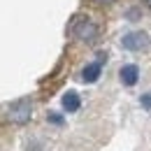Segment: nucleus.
Returning a JSON list of instances; mask_svg holds the SVG:
<instances>
[{"instance_id":"7ed1b4c3","label":"nucleus","mask_w":151,"mask_h":151,"mask_svg":"<svg viewBox=\"0 0 151 151\" xmlns=\"http://www.w3.org/2000/svg\"><path fill=\"white\" fill-rule=\"evenodd\" d=\"M121 44H123V49H128V51H144L151 44V40L144 30H132L128 35H123Z\"/></svg>"},{"instance_id":"1a4fd4ad","label":"nucleus","mask_w":151,"mask_h":151,"mask_svg":"<svg viewBox=\"0 0 151 151\" xmlns=\"http://www.w3.org/2000/svg\"><path fill=\"white\" fill-rule=\"evenodd\" d=\"M144 5H147V7L151 9V0H144Z\"/></svg>"},{"instance_id":"39448f33","label":"nucleus","mask_w":151,"mask_h":151,"mask_svg":"<svg viewBox=\"0 0 151 151\" xmlns=\"http://www.w3.org/2000/svg\"><path fill=\"white\" fill-rule=\"evenodd\" d=\"M100 72H102V65L100 63H88L86 68H84V72H81V79L86 81V84H93L100 79Z\"/></svg>"},{"instance_id":"f03ea898","label":"nucleus","mask_w":151,"mask_h":151,"mask_svg":"<svg viewBox=\"0 0 151 151\" xmlns=\"http://www.w3.org/2000/svg\"><path fill=\"white\" fill-rule=\"evenodd\" d=\"M30 114H33V102H30L28 98H21L19 102H14V105L9 107L7 119H9L12 123H17V126H23V123L30 121Z\"/></svg>"},{"instance_id":"6e6552de","label":"nucleus","mask_w":151,"mask_h":151,"mask_svg":"<svg viewBox=\"0 0 151 151\" xmlns=\"http://www.w3.org/2000/svg\"><path fill=\"white\" fill-rule=\"evenodd\" d=\"M95 2H98V5H112L114 0H95Z\"/></svg>"},{"instance_id":"423d86ee","label":"nucleus","mask_w":151,"mask_h":151,"mask_svg":"<svg viewBox=\"0 0 151 151\" xmlns=\"http://www.w3.org/2000/svg\"><path fill=\"white\" fill-rule=\"evenodd\" d=\"M79 105H81V100H79V95L75 93V91H68V93L63 95V109L68 114H72L79 109Z\"/></svg>"},{"instance_id":"20e7f679","label":"nucleus","mask_w":151,"mask_h":151,"mask_svg":"<svg viewBox=\"0 0 151 151\" xmlns=\"http://www.w3.org/2000/svg\"><path fill=\"white\" fill-rule=\"evenodd\" d=\"M119 77H121V81L126 84V86H135L137 84V79H139V68L137 65H123L121 68V72H119Z\"/></svg>"},{"instance_id":"f257e3e1","label":"nucleus","mask_w":151,"mask_h":151,"mask_svg":"<svg viewBox=\"0 0 151 151\" xmlns=\"http://www.w3.org/2000/svg\"><path fill=\"white\" fill-rule=\"evenodd\" d=\"M70 33L79 42H93L98 37V26L88 17H75L72 23H70Z\"/></svg>"},{"instance_id":"0eeeda50","label":"nucleus","mask_w":151,"mask_h":151,"mask_svg":"<svg viewBox=\"0 0 151 151\" xmlns=\"http://www.w3.org/2000/svg\"><path fill=\"white\" fill-rule=\"evenodd\" d=\"M139 102H142V107H144V109H151V93H144Z\"/></svg>"}]
</instances>
